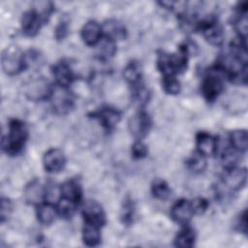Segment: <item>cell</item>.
<instances>
[{"instance_id":"cell-13","label":"cell","mask_w":248,"mask_h":248,"mask_svg":"<svg viewBox=\"0 0 248 248\" xmlns=\"http://www.w3.org/2000/svg\"><path fill=\"white\" fill-rule=\"evenodd\" d=\"M84 223L95 225L99 228L106 224V214L103 207L96 202H87L82 209Z\"/></svg>"},{"instance_id":"cell-37","label":"cell","mask_w":248,"mask_h":248,"mask_svg":"<svg viewBox=\"0 0 248 248\" xmlns=\"http://www.w3.org/2000/svg\"><path fill=\"white\" fill-rule=\"evenodd\" d=\"M236 228L240 232L247 233V212L244 210L238 217L236 222Z\"/></svg>"},{"instance_id":"cell-30","label":"cell","mask_w":248,"mask_h":248,"mask_svg":"<svg viewBox=\"0 0 248 248\" xmlns=\"http://www.w3.org/2000/svg\"><path fill=\"white\" fill-rule=\"evenodd\" d=\"M149 96H150V93L148 89L142 84V82L133 86V98L138 105L140 106L146 105L149 100Z\"/></svg>"},{"instance_id":"cell-12","label":"cell","mask_w":248,"mask_h":248,"mask_svg":"<svg viewBox=\"0 0 248 248\" xmlns=\"http://www.w3.org/2000/svg\"><path fill=\"white\" fill-rule=\"evenodd\" d=\"M194 214L192 202L186 199L178 200L170 209L172 220L180 225H187Z\"/></svg>"},{"instance_id":"cell-35","label":"cell","mask_w":248,"mask_h":248,"mask_svg":"<svg viewBox=\"0 0 248 248\" xmlns=\"http://www.w3.org/2000/svg\"><path fill=\"white\" fill-rule=\"evenodd\" d=\"M191 202L195 214H202L208 207V202L203 198H197Z\"/></svg>"},{"instance_id":"cell-23","label":"cell","mask_w":248,"mask_h":248,"mask_svg":"<svg viewBox=\"0 0 248 248\" xmlns=\"http://www.w3.org/2000/svg\"><path fill=\"white\" fill-rule=\"evenodd\" d=\"M123 77L128 83L135 86L141 82L142 69L141 65L138 61L129 62L123 71Z\"/></svg>"},{"instance_id":"cell-2","label":"cell","mask_w":248,"mask_h":248,"mask_svg":"<svg viewBox=\"0 0 248 248\" xmlns=\"http://www.w3.org/2000/svg\"><path fill=\"white\" fill-rule=\"evenodd\" d=\"M190 52L185 43L179 46L176 53L161 52L157 58V68L164 76H176L187 69Z\"/></svg>"},{"instance_id":"cell-6","label":"cell","mask_w":248,"mask_h":248,"mask_svg":"<svg viewBox=\"0 0 248 248\" xmlns=\"http://www.w3.org/2000/svg\"><path fill=\"white\" fill-rule=\"evenodd\" d=\"M197 29L202 31V36L210 45H222L224 41L223 28L213 16H208L203 18L202 21H198Z\"/></svg>"},{"instance_id":"cell-29","label":"cell","mask_w":248,"mask_h":248,"mask_svg":"<svg viewBox=\"0 0 248 248\" xmlns=\"http://www.w3.org/2000/svg\"><path fill=\"white\" fill-rule=\"evenodd\" d=\"M162 87L163 90L170 95H176L180 92V82L174 76H164Z\"/></svg>"},{"instance_id":"cell-3","label":"cell","mask_w":248,"mask_h":248,"mask_svg":"<svg viewBox=\"0 0 248 248\" xmlns=\"http://www.w3.org/2000/svg\"><path fill=\"white\" fill-rule=\"evenodd\" d=\"M1 66L5 74L15 76L26 69L24 53L16 46H8L1 56Z\"/></svg>"},{"instance_id":"cell-9","label":"cell","mask_w":248,"mask_h":248,"mask_svg":"<svg viewBox=\"0 0 248 248\" xmlns=\"http://www.w3.org/2000/svg\"><path fill=\"white\" fill-rule=\"evenodd\" d=\"M247 170L244 168L227 169L222 177L223 186L230 191H238L246 183Z\"/></svg>"},{"instance_id":"cell-38","label":"cell","mask_w":248,"mask_h":248,"mask_svg":"<svg viewBox=\"0 0 248 248\" xmlns=\"http://www.w3.org/2000/svg\"><path fill=\"white\" fill-rule=\"evenodd\" d=\"M67 32H68V25H67V22H65V21L60 22L59 25H58L57 28H56V31H55L56 38H57V39H63V38H65Z\"/></svg>"},{"instance_id":"cell-11","label":"cell","mask_w":248,"mask_h":248,"mask_svg":"<svg viewBox=\"0 0 248 248\" xmlns=\"http://www.w3.org/2000/svg\"><path fill=\"white\" fill-rule=\"evenodd\" d=\"M66 164V157L64 152L58 148H51L47 150L43 158V165L47 172L55 173L63 170Z\"/></svg>"},{"instance_id":"cell-36","label":"cell","mask_w":248,"mask_h":248,"mask_svg":"<svg viewBox=\"0 0 248 248\" xmlns=\"http://www.w3.org/2000/svg\"><path fill=\"white\" fill-rule=\"evenodd\" d=\"M12 211V203L8 199L2 198L1 199V209H0V217L1 222L4 223L5 220L8 219L10 216V213Z\"/></svg>"},{"instance_id":"cell-15","label":"cell","mask_w":248,"mask_h":248,"mask_svg":"<svg viewBox=\"0 0 248 248\" xmlns=\"http://www.w3.org/2000/svg\"><path fill=\"white\" fill-rule=\"evenodd\" d=\"M196 146L197 152L202 156H212L217 152L218 141L212 135L206 132H200L196 136Z\"/></svg>"},{"instance_id":"cell-31","label":"cell","mask_w":248,"mask_h":248,"mask_svg":"<svg viewBox=\"0 0 248 248\" xmlns=\"http://www.w3.org/2000/svg\"><path fill=\"white\" fill-rule=\"evenodd\" d=\"M239 153L235 149H226L224 153L222 154V162L224 164L225 169H232L236 167L238 161H239Z\"/></svg>"},{"instance_id":"cell-32","label":"cell","mask_w":248,"mask_h":248,"mask_svg":"<svg viewBox=\"0 0 248 248\" xmlns=\"http://www.w3.org/2000/svg\"><path fill=\"white\" fill-rule=\"evenodd\" d=\"M188 167L191 170L195 172H200L202 171L205 169L206 166V161L205 157L200 154L199 152H195L187 161Z\"/></svg>"},{"instance_id":"cell-21","label":"cell","mask_w":248,"mask_h":248,"mask_svg":"<svg viewBox=\"0 0 248 248\" xmlns=\"http://www.w3.org/2000/svg\"><path fill=\"white\" fill-rule=\"evenodd\" d=\"M36 215H37L38 221L42 225L46 226L54 222L58 213H57L56 206L53 203L48 202H44L37 206Z\"/></svg>"},{"instance_id":"cell-25","label":"cell","mask_w":248,"mask_h":248,"mask_svg":"<svg viewBox=\"0 0 248 248\" xmlns=\"http://www.w3.org/2000/svg\"><path fill=\"white\" fill-rule=\"evenodd\" d=\"M82 240L87 246H97L101 242L100 228L92 224L84 223L82 229Z\"/></svg>"},{"instance_id":"cell-20","label":"cell","mask_w":248,"mask_h":248,"mask_svg":"<svg viewBox=\"0 0 248 248\" xmlns=\"http://www.w3.org/2000/svg\"><path fill=\"white\" fill-rule=\"evenodd\" d=\"M61 197L69 199L77 203H80L82 199V191L80 184L75 179H68L60 186Z\"/></svg>"},{"instance_id":"cell-14","label":"cell","mask_w":248,"mask_h":248,"mask_svg":"<svg viewBox=\"0 0 248 248\" xmlns=\"http://www.w3.org/2000/svg\"><path fill=\"white\" fill-rule=\"evenodd\" d=\"M92 115L107 131L114 129L121 119V113L116 108L110 107H104L93 112Z\"/></svg>"},{"instance_id":"cell-17","label":"cell","mask_w":248,"mask_h":248,"mask_svg":"<svg viewBox=\"0 0 248 248\" xmlns=\"http://www.w3.org/2000/svg\"><path fill=\"white\" fill-rule=\"evenodd\" d=\"M52 75L57 85L69 87L75 79V73L70 64L65 61H60L52 67Z\"/></svg>"},{"instance_id":"cell-27","label":"cell","mask_w":248,"mask_h":248,"mask_svg":"<svg viewBox=\"0 0 248 248\" xmlns=\"http://www.w3.org/2000/svg\"><path fill=\"white\" fill-rule=\"evenodd\" d=\"M78 206V203L63 197H61L56 203V209H57L58 215L66 219L71 218L74 215Z\"/></svg>"},{"instance_id":"cell-8","label":"cell","mask_w":248,"mask_h":248,"mask_svg":"<svg viewBox=\"0 0 248 248\" xmlns=\"http://www.w3.org/2000/svg\"><path fill=\"white\" fill-rule=\"evenodd\" d=\"M152 121L150 116L144 110L135 113L128 122V128L131 135L137 140H141L150 131Z\"/></svg>"},{"instance_id":"cell-26","label":"cell","mask_w":248,"mask_h":248,"mask_svg":"<svg viewBox=\"0 0 248 248\" xmlns=\"http://www.w3.org/2000/svg\"><path fill=\"white\" fill-rule=\"evenodd\" d=\"M231 145L238 152H244L247 149L248 138L245 130H234L230 135Z\"/></svg>"},{"instance_id":"cell-22","label":"cell","mask_w":248,"mask_h":248,"mask_svg":"<svg viewBox=\"0 0 248 248\" xmlns=\"http://www.w3.org/2000/svg\"><path fill=\"white\" fill-rule=\"evenodd\" d=\"M96 46V56L99 60H108L110 59L116 52V45L115 42L108 37H102V39L98 42Z\"/></svg>"},{"instance_id":"cell-34","label":"cell","mask_w":248,"mask_h":248,"mask_svg":"<svg viewBox=\"0 0 248 248\" xmlns=\"http://www.w3.org/2000/svg\"><path fill=\"white\" fill-rule=\"evenodd\" d=\"M131 152H132V157L133 158L141 159V158H144L147 155L148 150H147L146 145L140 140H137V141H135L132 145Z\"/></svg>"},{"instance_id":"cell-18","label":"cell","mask_w":248,"mask_h":248,"mask_svg":"<svg viewBox=\"0 0 248 248\" xmlns=\"http://www.w3.org/2000/svg\"><path fill=\"white\" fill-rule=\"evenodd\" d=\"M103 37L102 26L94 21L90 20L84 24L81 29V38L87 46H95Z\"/></svg>"},{"instance_id":"cell-1","label":"cell","mask_w":248,"mask_h":248,"mask_svg":"<svg viewBox=\"0 0 248 248\" xmlns=\"http://www.w3.org/2000/svg\"><path fill=\"white\" fill-rule=\"evenodd\" d=\"M27 138L28 129L25 123L18 119H12L8 126L7 135L2 138L3 151L11 156L18 155L23 150Z\"/></svg>"},{"instance_id":"cell-19","label":"cell","mask_w":248,"mask_h":248,"mask_svg":"<svg viewBox=\"0 0 248 248\" xmlns=\"http://www.w3.org/2000/svg\"><path fill=\"white\" fill-rule=\"evenodd\" d=\"M102 30L105 37H108L114 42L125 39L127 35V30L124 24L116 19H108L105 21L104 25L102 26Z\"/></svg>"},{"instance_id":"cell-24","label":"cell","mask_w":248,"mask_h":248,"mask_svg":"<svg viewBox=\"0 0 248 248\" xmlns=\"http://www.w3.org/2000/svg\"><path fill=\"white\" fill-rule=\"evenodd\" d=\"M196 241V234L194 230L191 227L185 225L176 234L174 238V245L181 248H190L193 247Z\"/></svg>"},{"instance_id":"cell-16","label":"cell","mask_w":248,"mask_h":248,"mask_svg":"<svg viewBox=\"0 0 248 248\" xmlns=\"http://www.w3.org/2000/svg\"><path fill=\"white\" fill-rule=\"evenodd\" d=\"M23 196L27 203L39 205L46 201V187L39 180L34 179L26 185Z\"/></svg>"},{"instance_id":"cell-10","label":"cell","mask_w":248,"mask_h":248,"mask_svg":"<svg viewBox=\"0 0 248 248\" xmlns=\"http://www.w3.org/2000/svg\"><path fill=\"white\" fill-rule=\"evenodd\" d=\"M46 22V20L44 18V16L36 11L34 8L25 12L21 18V29L22 32L29 37L35 36L39 30L41 29V26Z\"/></svg>"},{"instance_id":"cell-28","label":"cell","mask_w":248,"mask_h":248,"mask_svg":"<svg viewBox=\"0 0 248 248\" xmlns=\"http://www.w3.org/2000/svg\"><path fill=\"white\" fill-rule=\"evenodd\" d=\"M151 192L152 195L161 201L168 200L171 195V190L169 187L168 183L160 178H156L151 185Z\"/></svg>"},{"instance_id":"cell-7","label":"cell","mask_w":248,"mask_h":248,"mask_svg":"<svg viewBox=\"0 0 248 248\" xmlns=\"http://www.w3.org/2000/svg\"><path fill=\"white\" fill-rule=\"evenodd\" d=\"M52 86L47 79L44 78H37L29 81L25 88V95L31 101H43L49 99Z\"/></svg>"},{"instance_id":"cell-33","label":"cell","mask_w":248,"mask_h":248,"mask_svg":"<svg viewBox=\"0 0 248 248\" xmlns=\"http://www.w3.org/2000/svg\"><path fill=\"white\" fill-rule=\"evenodd\" d=\"M134 212H135V209H134V204H133L132 201L131 200L126 201L124 202L123 208L121 210V218H122L123 223L130 225L133 222Z\"/></svg>"},{"instance_id":"cell-4","label":"cell","mask_w":248,"mask_h":248,"mask_svg":"<svg viewBox=\"0 0 248 248\" xmlns=\"http://www.w3.org/2000/svg\"><path fill=\"white\" fill-rule=\"evenodd\" d=\"M222 75L224 74L217 67H214L203 78L201 90L203 98L206 101H215L224 90V81Z\"/></svg>"},{"instance_id":"cell-5","label":"cell","mask_w":248,"mask_h":248,"mask_svg":"<svg viewBox=\"0 0 248 248\" xmlns=\"http://www.w3.org/2000/svg\"><path fill=\"white\" fill-rule=\"evenodd\" d=\"M53 110L58 114L69 113L75 106V97L68 87L56 85L49 97Z\"/></svg>"}]
</instances>
